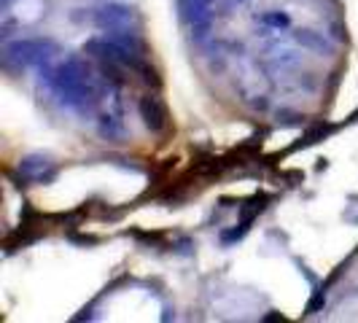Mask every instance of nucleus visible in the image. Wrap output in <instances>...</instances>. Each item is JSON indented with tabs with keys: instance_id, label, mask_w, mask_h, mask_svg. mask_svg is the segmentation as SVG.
Here are the masks:
<instances>
[{
	"instance_id": "f257e3e1",
	"label": "nucleus",
	"mask_w": 358,
	"mask_h": 323,
	"mask_svg": "<svg viewBox=\"0 0 358 323\" xmlns=\"http://www.w3.org/2000/svg\"><path fill=\"white\" fill-rule=\"evenodd\" d=\"M49 87L54 94L71 108L84 110L94 100V84H92L90 68L81 59H68L62 65H57L49 73Z\"/></svg>"
},
{
	"instance_id": "f03ea898",
	"label": "nucleus",
	"mask_w": 358,
	"mask_h": 323,
	"mask_svg": "<svg viewBox=\"0 0 358 323\" xmlns=\"http://www.w3.org/2000/svg\"><path fill=\"white\" fill-rule=\"evenodd\" d=\"M94 22L100 30H108L110 36H119V33H135V11L129 6H122V3H108L103 8L94 11Z\"/></svg>"
},
{
	"instance_id": "7ed1b4c3",
	"label": "nucleus",
	"mask_w": 358,
	"mask_h": 323,
	"mask_svg": "<svg viewBox=\"0 0 358 323\" xmlns=\"http://www.w3.org/2000/svg\"><path fill=\"white\" fill-rule=\"evenodd\" d=\"M8 54L22 62V65H46L54 57L52 41H41V38H24L8 46Z\"/></svg>"
},
{
	"instance_id": "20e7f679",
	"label": "nucleus",
	"mask_w": 358,
	"mask_h": 323,
	"mask_svg": "<svg viewBox=\"0 0 358 323\" xmlns=\"http://www.w3.org/2000/svg\"><path fill=\"white\" fill-rule=\"evenodd\" d=\"M178 11H180V19L192 30H199V36H202V30L210 27V17H213L210 0H178Z\"/></svg>"
},
{
	"instance_id": "39448f33",
	"label": "nucleus",
	"mask_w": 358,
	"mask_h": 323,
	"mask_svg": "<svg viewBox=\"0 0 358 323\" xmlns=\"http://www.w3.org/2000/svg\"><path fill=\"white\" fill-rule=\"evenodd\" d=\"M138 110H141V119L145 122V127H148V129L162 132V129L167 127V110H164V106H162L159 97H154V94H145V97H141Z\"/></svg>"
},
{
	"instance_id": "423d86ee",
	"label": "nucleus",
	"mask_w": 358,
	"mask_h": 323,
	"mask_svg": "<svg viewBox=\"0 0 358 323\" xmlns=\"http://www.w3.org/2000/svg\"><path fill=\"white\" fill-rule=\"evenodd\" d=\"M19 170H22V175H27V178L43 180V178H52L54 164L49 159H43V157H30V159L22 162Z\"/></svg>"
},
{
	"instance_id": "0eeeda50",
	"label": "nucleus",
	"mask_w": 358,
	"mask_h": 323,
	"mask_svg": "<svg viewBox=\"0 0 358 323\" xmlns=\"http://www.w3.org/2000/svg\"><path fill=\"white\" fill-rule=\"evenodd\" d=\"M262 24H267V27H275V30H280V27H288L291 24V19L286 14H280V11H267V14H262L259 17Z\"/></svg>"
},
{
	"instance_id": "6e6552de",
	"label": "nucleus",
	"mask_w": 358,
	"mask_h": 323,
	"mask_svg": "<svg viewBox=\"0 0 358 323\" xmlns=\"http://www.w3.org/2000/svg\"><path fill=\"white\" fill-rule=\"evenodd\" d=\"M299 43H305V46H315V49H323V38L315 36V33H310V30H302L299 36H296Z\"/></svg>"
}]
</instances>
